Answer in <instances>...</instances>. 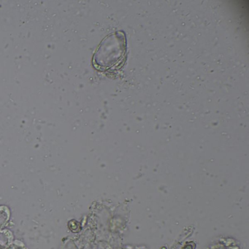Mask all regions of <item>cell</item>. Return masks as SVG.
<instances>
[{
  "label": "cell",
  "mask_w": 249,
  "mask_h": 249,
  "mask_svg": "<svg viewBox=\"0 0 249 249\" xmlns=\"http://www.w3.org/2000/svg\"><path fill=\"white\" fill-rule=\"evenodd\" d=\"M127 41L122 32L108 35L100 44L94 56V65L102 71L116 70L126 59Z\"/></svg>",
  "instance_id": "obj_1"
},
{
  "label": "cell",
  "mask_w": 249,
  "mask_h": 249,
  "mask_svg": "<svg viewBox=\"0 0 249 249\" xmlns=\"http://www.w3.org/2000/svg\"><path fill=\"white\" fill-rule=\"evenodd\" d=\"M194 248H195V245L194 242H189V243L186 244L183 249H194Z\"/></svg>",
  "instance_id": "obj_2"
}]
</instances>
